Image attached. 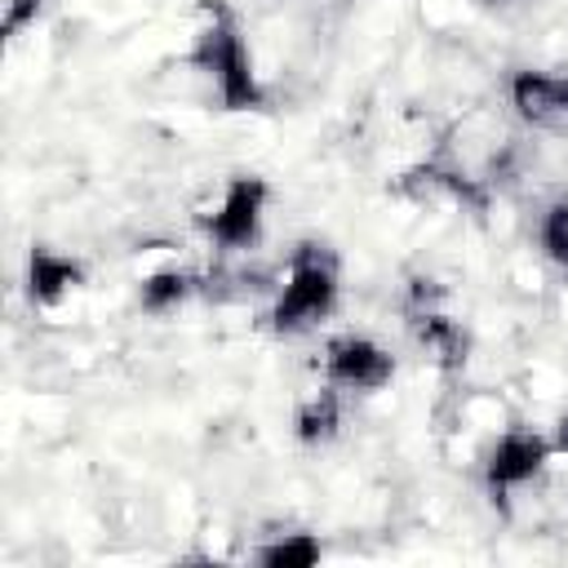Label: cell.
<instances>
[{
	"instance_id": "cell-8",
	"label": "cell",
	"mask_w": 568,
	"mask_h": 568,
	"mask_svg": "<svg viewBox=\"0 0 568 568\" xmlns=\"http://www.w3.org/2000/svg\"><path fill=\"white\" fill-rule=\"evenodd\" d=\"M337 422H342V408H337V390L328 382L324 390H315L311 399H302V408L293 417V430H297L302 444H324V439L337 435Z\"/></svg>"
},
{
	"instance_id": "cell-1",
	"label": "cell",
	"mask_w": 568,
	"mask_h": 568,
	"mask_svg": "<svg viewBox=\"0 0 568 568\" xmlns=\"http://www.w3.org/2000/svg\"><path fill=\"white\" fill-rule=\"evenodd\" d=\"M191 62L213 80L226 111H257L266 102L262 80H257L253 58H248V44H244V36L226 9H213V22L200 31V40L191 49Z\"/></svg>"
},
{
	"instance_id": "cell-11",
	"label": "cell",
	"mask_w": 568,
	"mask_h": 568,
	"mask_svg": "<svg viewBox=\"0 0 568 568\" xmlns=\"http://www.w3.org/2000/svg\"><path fill=\"white\" fill-rule=\"evenodd\" d=\"M315 559H320V541L311 532H284L257 550V564L266 568H311Z\"/></svg>"
},
{
	"instance_id": "cell-5",
	"label": "cell",
	"mask_w": 568,
	"mask_h": 568,
	"mask_svg": "<svg viewBox=\"0 0 568 568\" xmlns=\"http://www.w3.org/2000/svg\"><path fill=\"white\" fill-rule=\"evenodd\" d=\"M324 373L333 386L342 390H382L390 377H395V355H386L373 337H359V333H346V337H333L328 351H324Z\"/></svg>"
},
{
	"instance_id": "cell-4",
	"label": "cell",
	"mask_w": 568,
	"mask_h": 568,
	"mask_svg": "<svg viewBox=\"0 0 568 568\" xmlns=\"http://www.w3.org/2000/svg\"><path fill=\"white\" fill-rule=\"evenodd\" d=\"M550 453H555V444H550L546 435H537V430H528V426L506 430V435L493 444L488 462H484V484H488L493 501H506L510 488H519V484H528L532 475H541V466L550 462Z\"/></svg>"
},
{
	"instance_id": "cell-12",
	"label": "cell",
	"mask_w": 568,
	"mask_h": 568,
	"mask_svg": "<svg viewBox=\"0 0 568 568\" xmlns=\"http://www.w3.org/2000/svg\"><path fill=\"white\" fill-rule=\"evenodd\" d=\"M537 240H541V253L568 271V195H559L546 213H541V226H537Z\"/></svg>"
},
{
	"instance_id": "cell-9",
	"label": "cell",
	"mask_w": 568,
	"mask_h": 568,
	"mask_svg": "<svg viewBox=\"0 0 568 568\" xmlns=\"http://www.w3.org/2000/svg\"><path fill=\"white\" fill-rule=\"evenodd\" d=\"M191 293H195V275H191V271H155V275L142 280L138 306H142L146 315H169V311L182 306Z\"/></svg>"
},
{
	"instance_id": "cell-7",
	"label": "cell",
	"mask_w": 568,
	"mask_h": 568,
	"mask_svg": "<svg viewBox=\"0 0 568 568\" xmlns=\"http://www.w3.org/2000/svg\"><path fill=\"white\" fill-rule=\"evenodd\" d=\"M80 280H84V266H80L75 257L53 253V248H44V244L31 248V257H27V297H31L36 306H58Z\"/></svg>"
},
{
	"instance_id": "cell-3",
	"label": "cell",
	"mask_w": 568,
	"mask_h": 568,
	"mask_svg": "<svg viewBox=\"0 0 568 568\" xmlns=\"http://www.w3.org/2000/svg\"><path fill=\"white\" fill-rule=\"evenodd\" d=\"M266 178L257 173H235L226 182V195L217 204V213L209 217V235L217 248H248L257 244L262 231V209H266Z\"/></svg>"
},
{
	"instance_id": "cell-6",
	"label": "cell",
	"mask_w": 568,
	"mask_h": 568,
	"mask_svg": "<svg viewBox=\"0 0 568 568\" xmlns=\"http://www.w3.org/2000/svg\"><path fill=\"white\" fill-rule=\"evenodd\" d=\"M510 102L519 106L524 120H537V124H568V75L515 71V80H510Z\"/></svg>"
},
{
	"instance_id": "cell-2",
	"label": "cell",
	"mask_w": 568,
	"mask_h": 568,
	"mask_svg": "<svg viewBox=\"0 0 568 568\" xmlns=\"http://www.w3.org/2000/svg\"><path fill=\"white\" fill-rule=\"evenodd\" d=\"M333 306H337V262L324 253V244H297L288 280L271 311V328L302 333V328L320 324Z\"/></svg>"
},
{
	"instance_id": "cell-15",
	"label": "cell",
	"mask_w": 568,
	"mask_h": 568,
	"mask_svg": "<svg viewBox=\"0 0 568 568\" xmlns=\"http://www.w3.org/2000/svg\"><path fill=\"white\" fill-rule=\"evenodd\" d=\"M479 4H501V0H479Z\"/></svg>"
},
{
	"instance_id": "cell-14",
	"label": "cell",
	"mask_w": 568,
	"mask_h": 568,
	"mask_svg": "<svg viewBox=\"0 0 568 568\" xmlns=\"http://www.w3.org/2000/svg\"><path fill=\"white\" fill-rule=\"evenodd\" d=\"M550 444H555V453H568V413L559 417V426H555V439H550Z\"/></svg>"
},
{
	"instance_id": "cell-13",
	"label": "cell",
	"mask_w": 568,
	"mask_h": 568,
	"mask_svg": "<svg viewBox=\"0 0 568 568\" xmlns=\"http://www.w3.org/2000/svg\"><path fill=\"white\" fill-rule=\"evenodd\" d=\"M40 9H44V0H9L4 4V36L13 40L22 27H31L40 18Z\"/></svg>"
},
{
	"instance_id": "cell-10",
	"label": "cell",
	"mask_w": 568,
	"mask_h": 568,
	"mask_svg": "<svg viewBox=\"0 0 568 568\" xmlns=\"http://www.w3.org/2000/svg\"><path fill=\"white\" fill-rule=\"evenodd\" d=\"M413 328H417V337H422L444 364H462V359H466V337H462V328H457L448 315H439V311H417V315H413Z\"/></svg>"
}]
</instances>
